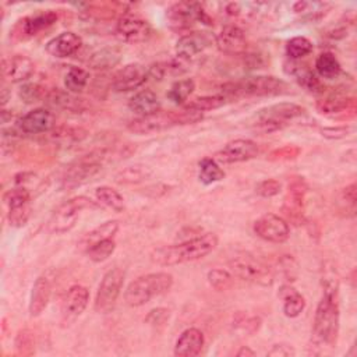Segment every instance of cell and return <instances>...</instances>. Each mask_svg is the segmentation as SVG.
Segmentation results:
<instances>
[{
  "label": "cell",
  "instance_id": "cell-1",
  "mask_svg": "<svg viewBox=\"0 0 357 357\" xmlns=\"http://www.w3.org/2000/svg\"><path fill=\"white\" fill-rule=\"evenodd\" d=\"M324 296L317 306L314 315L312 335L319 344L333 346L336 344L339 335V279L336 271L331 269L325 272L322 278Z\"/></svg>",
  "mask_w": 357,
  "mask_h": 357
},
{
  "label": "cell",
  "instance_id": "cell-2",
  "mask_svg": "<svg viewBox=\"0 0 357 357\" xmlns=\"http://www.w3.org/2000/svg\"><path fill=\"white\" fill-rule=\"evenodd\" d=\"M218 246V237L214 233H204L187 239L179 244L159 247L152 251L151 260L162 267L193 262L207 257Z\"/></svg>",
  "mask_w": 357,
  "mask_h": 357
},
{
  "label": "cell",
  "instance_id": "cell-3",
  "mask_svg": "<svg viewBox=\"0 0 357 357\" xmlns=\"http://www.w3.org/2000/svg\"><path fill=\"white\" fill-rule=\"evenodd\" d=\"M203 119L201 112L183 109L180 112H165L158 111L155 113L140 116L134 120H132L127 126V129L138 136L145 134H154L159 133L168 129H172L175 126H183V125H193Z\"/></svg>",
  "mask_w": 357,
  "mask_h": 357
},
{
  "label": "cell",
  "instance_id": "cell-4",
  "mask_svg": "<svg viewBox=\"0 0 357 357\" xmlns=\"http://www.w3.org/2000/svg\"><path fill=\"white\" fill-rule=\"evenodd\" d=\"M289 90L283 80L272 76L246 77L237 81L222 86V95L232 98H254V97H275L286 94Z\"/></svg>",
  "mask_w": 357,
  "mask_h": 357
},
{
  "label": "cell",
  "instance_id": "cell-5",
  "mask_svg": "<svg viewBox=\"0 0 357 357\" xmlns=\"http://www.w3.org/2000/svg\"><path fill=\"white\" fill-rule=\"evenodd\" d=\"M173 286V276L168 272L147 273L133 280L125 293V300L130 307H141L151 299L161 296Z\"/></svg>",
  "mask_w": 357,
  "mask_h": 357
},
{
  "label": "cell",
  "instance_id": "cell-6",
  "mask_svg": "<svg viewBox=\"0 0 357 357\" xmlns=\"http://www.w3.org/2000/svg\"><path fill=\"white\" fill-rule=\"evenodd\" d=\"M105 158H106V152L104 150H98L74 161L66 169L62 177V187L65 190H73L88 183L93 177H95L102 170Z\"/></svg>",
  "mask_w": 357,
  "mask_h": 357
},
{
  "label": "cell",
  "instance_id": "cell-7",
  "mask_svg": "<svg viewBox=\"0 0 357 357\" xmlns=\"http://www.w3.org/2000/svg\"><path fill=\"white\" fill-rule=\"evenodd\" d=\"M97 207V203L86 196L70 198L59 205V208L52 214L48 228L52 233H66L74 228L80 214L84 209H94Z\"/></svg>",
  "mask_w": 357,
  "mask_h": 357
},
{
  "label": "cell",
  "instance_id": "cell-8",
  "mask_svg": "<svg viewBox=\"0 0 357 357\" xmlns=\"http://www.w3.org/2000/svg\"><path fill=\"white\" fill-rule=\"evenodd\" d=\"M229 267L233 275L241 280L261 286H271L273 282V273L269 267L250 254L233 257Z\"/></svg>",
  "mask_w": 357,
  "mask_h": 357
},
{
  "label": "cell",
  "instance_id": "cell-9",
  "mask_svg": "<svg viewBox=\"0 0 357 357\" xmlns=\"http://www.w3.org/2000/svg\"><path fill=\"white\" fill-rule=\"evenodd\" d=\"M166 19L169 26L175 31H183L190 29L196 22H201L207 26H212V20L200 3L196 2H179L168 9Z\"/></svg>",
  "mask_w": 357,
  "mask_h": 357
},
{
  "label": "cell",
  "instance_id": "cell-10",
  "mask_svg": "<svg viewBox=\"0 0 357 357\" xmlns=\"http://www.w3.org/2000/svg\"><path fill=\"white\" fill-rule=\"evenodd\" d=\"M125 276L126 273L120 268H113L104 275L95 297V311L105 314L115 307L125 283Z\"/></svg>",
  "mask_w": 357,
  "mask_h": 357
},
{
  "label": "cell",
  "instance_id": "cell-11",
  "mask_svg": "<svg viewBox=\"0 0 357 357\" xmlns=\"http://www.w3.org/2000/svg\"><path fill=\"white\" fill-rule=\"evenodd\" d=\"M116 33L127 44H141L151 38L152 29L141 16L126 12L118 20Z\"/></svg>",
  "mask_w": 357,
  "mask_h": 357
},
{
  "label": "cell",
  "instance_id": "cell-12",
  "mask_svg": "<svg viewBox=\"0 0 357 357\" xmlns=\"http://www.w3.org/2000/svg\"><path fill=\"white\" fill-rule=\"evenodd\" d=\"M58 22V13L54 10H44L17 22L12 35L17 40H29L40 33L48 30Z\"/></svg>",
  "mask_w": 357,
  "mask_h": 357
},
{
  "label": "cell",
  "instance_id": "cell-13",
  "mask_svg": "<svg viewBox=\"0 0 357 357\" xmlns=\"http://www.w3.org/2000/svg\"><path fill=\"white\" fill-rule=\"evenodd\" d=\"M254 233L269 243H285L289 239L290 229L282 216L267 214L254 222Z\"/></svg>",
  "mask_w": 357,
  "mask_h": 357
},
{
  "label": "cell",
  "instance_id": "cell-14",
  "mask_svg": "<svg viewBox=\"0 0 357 357\" xmlns=\"http://www.w3.org/2000/svg\"><path fill=\"white\" fill-rule=\"evenodd\" d=\"M147 80L148 69L138 63H130L115 73L111 86L116 93H130L140 88Z\"/></svg>",
  "mask_w": 357,
  "mask_h": 357
},
{
  "label": "cell",
  "instance_id": "cell-15",
  "mask_svg": "<svg viewBox=\"0 0 357 357\" xmlns=\"http://www.w3.org/2000/svg\"><path fill=\"white\" fill-rule=\"evenodd\" d=\"M307 190L308 187L301 177H293V180L289 183L283 212L286 218L294 225H300V222L304 221L303 211H304V198H306Z\"/></svg>",
  "mask_w": 357,
  "mask_h": 357
},
{
  "label": "cell",
  "instance_id": "cell-16",
  "mask_svg": "<svg viewBox=\"0 0 357 357\" xmlns=\"http://www.w3.org/2000/svg\"><path fill=\"white\" fill-rule=\"evenodd\" d=\"M88 301L90 292L86 286H72L62 301V322L65 325H70L72 322H74L84 312Z\"/></svg>",
  "mask_w": 357,
  "mask_h": 357
},
{
  "label": "cell",
  "instance_id": "cell-17",
  "mask_svg": "<svg viewBox=\"0 0 357 357\" xmlns=\"http://www.w3.org/2000/svg\"><path fill=\"white\" fill-rule=\"evenodd\" d=\"M215 42L214 35L205 31H194L187 35H183L176 44V55L183 61H190L201 54H204L208 48H211Z\"/></svg>",
  "mask_w": 357,
  "mask_h": 357
},
{
  "label": "cell",
  "instance_id": "cell-18",
  "mask_svg": "<svg viewBox=\"0 0 357 357\" xmlns=\"http://www.w3.org/2000/svg\"><path fill=\"white\" fill-rule=\"evenodd\" d=\"M260 152L258 145L251 140H233L228 143L219 152H216V159L223 164H237L246 162L255 158Z\"/></svg>",
  "mask_w": 357,
  "mask_h": 357
},
{
  "label": "cell",
  "instance_id": "cell-19",
  "mask_svg": "<svg viewBox=\"0 0 357 357\" xmlns=\"http://www.w3.org/2000/svg\"><path fill=\"white\" fill-rule=\"evenodd\" d=\"M55 127V116L45 108L34 109L17 120V129L24 134H42Z\"/></svg>",
  "mask_w": 357,
  "mask_h": 357
},
{
  "label": "cell",
  "instance_id": "cell-20",
  "mask_svg": "<svg viewBox=\"0 0 357 357\" xmlns=\"http://www.w3.org/2000/svg\"><path fill=\"white\" fill-rule=\"evenodd\" d=\"M304 112L306 109L301 108L300 105H296L292 102H280V104H275L268 108L260 109L255 118L258 122H271L285 127L286 122L303 116Z\"/></svg>",
  "mask_w": 357,
  "mask_h": 357
},
{
  "label": "cell",
  "instance_id": "cell-21",
  "mask_svg": "<svg viewBox=\"0 0 357 357\" xmlns=\"http://www.w3.org/2000/svg\"><path fill=\"white\" fill-rule=\"evenodd\" d=\"M215 42L222 54L230 56L243 55L247 48L246 34L237 26H226L215 38Z\"/></svg>",
  "mask_w": 357,
  "mask_h": 357
},
{
  "label": "cell",
  "instance_id": "cell-22",
  "mask_svg": "<svg viewBox=\"0 0 357 357\" xmlns=\"http://www.w3.org/2000/svg\"><path fill=\"white\" fill-rule=\"evenodd\" d=\"M34 62L24 55H15L12 58H6L2 63L3 76L13 84L27 81L34 74Z\"/></svg>",
  "mask_w": 357,
  "mask_h": 357
},
{
  "label": "cell",
  "instance_id": "cell-23",
  "mask_svg": "<svg viewBox=\"0 0 357 357\" xmlns=\"http://www.w3.org/2000/svg\"><path fill=\"white\" fill-rule=\"evenodd\" d=\"M83 45V40L76 33H62L61 35L52 38L47 44V52L58 59L70 58L79 52Z\"/></svg>",
  "mask_w": 357,
  "mask_h": 357
},
{
  "label": "cell",
  "instance_id": "cell-24",
  "mask_svg": "<svg viewBox=\"0 0 357 357\" xmlns=\"http://www.w3.org/2000/svg\"><path fill=\"white\" fill-rule=\"evenodd\" d=\"M51 296H52V279L48 278L47 275H41L33 286L30 306H29L30 315L31 317L41 315L44 310L48 307Z\"/></svg>",
  "mask_w": 357,
  "mask_h": 357
},
{
  "label": "cell",
  "instance_id": "cell-25",
  "mask_svg": "<svg viewBox=\"0 0 357 357\" xmlns=\"http://www.w3.org/2000/svg\"><path fill=\"white\" fill-rule=\"evenodd\" d=\"M204 333L197 328H189L176 340L175 356L177 357H194L198 356L204 347Z\"/></svg>",
  "mask_w": 357,
  "mask_h": 357
},
{
  "label": "cell",
  "instance_id": "cell-26",
  "mask_svg": "<svg viewBox=\"0 0 357 357\" xmlns=\"http://www.w3.org/2000/svg\"><path fill=\"white\" fill-rule=\"evenodd\" d=\"M285 72L289 76H293L299 86L311 94H322L325 91L319 79H317V76L310 69H307V66L290 61L285 63Z\"/></svg>",
  "mask_w": 357,
  "mask_h": 357
},
{
  "label": "cell",
  "instance_id": "cell-27",
  "mask_svg": "<svg viewBox=\"0 0 357 357\" xmlns=\"http://www.w3.org/2000/svg\"><path fill=\"white\" fill-rule=\"evenodd\" d=\"M129 108L133 113L138 115L140 118L161 111V102L154 91L143 90L130 98Z\"/></svg>",
  "mask_w": 357,
  "mask_h": 357
},
{
  "label": "cell",
  "instance_id": "cell-28",
  "mask_svg": "<svg viewBox=\"0 0 357 357\" xmlns=\"http://www.w3.org/2000/svg\"><path fill=\"white\" fill-rule=\"evenodd\" d=\"M47 104L55 109H63L70 112H77L84 108V102L80 98H76L72 93L63 91L59 88L48 91V95L45 98Z\"/></svg>",
  "mask_w": 357,
  "mask_h": 357
},
{
  "label": "cell",
  "instance_id": "cell-29",
  "mask_svg": "<svg viewBox=\"0 0 357 357\" xmlns=\"http://www.w3.org/2000/svg\"><path fill=\"white\" fill-rule=\"evenodd\" d=\"M122 61V52L118 48H104L91 55L88 68L97 72H106L118 66Z\"/></svg>",
  "mask_w": 357,
  "mask_h": 357
},
{
  "label": "cell",
  "instance_id": "cell-30",
  "mask_svg": "<svg viewBox=\"0 0 357 357\" xmlns=\"http://www.w3.org/2000/svg\"><path fill=\"white\" fill-rule=\"evenodd\" d=\"M315 108L319 113H324V115H335V113H340V112H354L356 100L333 95V97H328V98L317 101Z\"/></svg>",
  "mask_w": 357,
  "mask_h": 357
},
{
  "label": "cell",
  "instance_id": "cell-31",
  "mask_svg": "<svg viewBox=\"0 0 357 357\" xmlns=\"http://www.w3.org/2000/svg\"><path fill=\"white\" fill-rule=\"evenodd\" d=\"M279 296L283 299V312L289 318L299 317L306 308L304 297L290 285L282 286Z\"/></svg>",
  "mask_w": 357,
  "mask_h": 357
},
{
  "label": "cell",
  "instance_id": "cell-32",
  "mask_svg": "<svg viewBox=\"0 0 357 357\" xmlns=\"http://www.w3.org/2000/svg\"><path fill=\"white\" fill-rule=\"evenodd\" d=\"M118 230H119L118 221H108V222L97 226L91 232L86 233L84 237L80 240V247L87 251L91 246H94L102 240L113 239V236L116 235Z\"/></svg>",
  "mask_w": 357,
  "mask_h": 357
},
{
  "label": "cell",
  "instance_id": "cell-33",
  "mask_svg": "<svg viewBox=\"0 0 357 357\" xmlns=\"http://www.w3.org/2000/svg\"><path fill=\"white\" fill-rule=\"evenodd\" d=\"M315 70H317L318 76L325 80H335L342 73L339 61L331 52H324L317 58Z\"/></svg>",
  "mask_w": 357,
  "mask_h": 357
},
{
  "label": "cell",
  "instance_id": "cell-34",
  "mask_svg": "<svg viewBox=\"0 0 357 357\" xmlns=\"http://www.w3.org/2000/svg\"><path fill=\"white\" fill-rule=\"evenodd\" d=\"M90 83V73L81 68H72L65 76V87L72 94H80Z\"/></svg>",
  "mask_w": 357,
  "mask_h": 357
},
{
  "label": "cell",
  "instance_id": "cell-35",
  "mask_svg": "<svg viewBox=\"0 0 357 357\" xmlns=\"http://www.w3.org/2000/svg\"><path fill=\"white\" fill-rule=\"evenodd\" d=\"M225 179V172L214 158H204L200 162V180L204 184H214Z\"/></svg>",
  "mask_w": 357,
  "mask_h": 357
},
{
  "label": "cell",
  "instance_id": "cell-36",
  "mask_svg": "<svg viewBox=\"0 0 357 357\" xmlns=\"http://www.w3.org/2000/svg\"><path fill=\"white\" fill-rule=\"evenodd\" d=\"M95 197L97 200L104 204L105 207L113 209L115 212H122L125 208V200L120 196L119 191L113 190L112 187L108 186H101L95 190Z\"/></svg>",
  "mask_w": 357,
  "mask_h": 357
},
{
  "label": "cell",
  "instance_id": "cell-37",
  "mask_svg": "<svg viewBox=\"0 0 357 357\" xmlns=\"http://www.w3.org/2000/svg\"><path fill=\"white\" fill-rule=\"evenodd\" d=\"M228 98L221 95H207V97H198L193 101H190L184 109H190V111H196V112H208V111H214V109H219L226 104Z\"/></svg>",
  "mask_w": 357,
  "mask_h": 357
},
{
  "label": "cell",
  "instance_id": "cell-38",
  "mask_svg": "<svg viewBox=\"0 0 357 357\" xmlns=\"http://www.w3.org/2000/svg\"><path fill=\"white\" fill-rule=\"evenodd\" d=\"M194 90H196L194 80L193 79H183V80L176 81L170 87V90L168 93V98L173 104L182 105V104H184L189 100V97L194 93Z\"/></svg>",
  "mask_w": 357,
  "mask_h": 357
},
{
  "label": "cell",
  "instance_id": "cell-39",
  "mask_svg": "<svg viewBox=\"0 0 357 357\" xmlns=\"http://www.w3.org/2000/svg\"><path fill=\"white\" fill-rule=\"evenodd\" d=\"M312 52V42L306 37H294L286 44V54L290 61H299Z\"/></svg>",
  "mask_w": 357,
  "mask_h": 357
},
{
  "label": "cell",
  "instance_id": "cell-40",
  "mask_svg": "<svg viewBox=\"0 0 357 357\" xmlns=\"http://www.w3.org/2000/svg\"><path fill=\"white\" fill-rule=\"evenodd\" d=\"M115 248H116L115 240L113 239H106V240H102V241L91 246L87 250V255L94 262H104L115 253Z\"/></svg>",
  "mask_w": 357,
  "mask_h": 357
},
{
  "label": "cell",
  "instance_id": "cell-41",
  "mask_svg": "<svg viewBox=\"0 0 357 357\" xmlns=\"http://www.w3.org/2000/svg\"><path fill=\"white\" fill-rule=\"evenodd\" d=\"M19 95L26 104H37L40 101H45L48 91L37 83H30V84H24L20 88Z\"/></svg>",
  "mask_w": 357,
  "mask_h": 357
},
{
  "label": "cell",
  "instance_id": "cell-42",
  "mask_svg": "<svg viewBox=\"0 0 357 357\" xmlns=\"http://www.w3.org/2000/svg\"><path fill=\"white\" fill-rule=\"evenodd\" d=\"M207 278L209 285L219 292L229 290L233 286V275L225 269H211Z\"/></svg>",
  "mask_w": 357,
  "mask_h": 357
},
{
  "label": "cell",
  "instance_id": "cell-43",
  "mask_svg": "<svg viewBox=\"0 0 357 357\" xmlns=\"http://www.w3.org/2000/svg\"><path fill=\"white\" fill-rule=\"evenodd\" d=\"M3 201L9 209L29 205L31 203V193L26 187H16L3 196Z\"/></svg>",
  "mask_w": 357,
  "mask_h": 357
},
{
  "label": "cell",
  "instance_id": "cell-44",
  "mask_svg": "<svg viewBox=\"0 0 357 357\" xmlns=\"http://www.w3.org/2000/svg\"><path fill=\"white\" fill-rule=\"evenodd\" d=\"M148 176H150V170L147 166H140V165L129 166V168L123 169L116 176V182H119V183H140Z\"/></svg>",
  "mask_w": 357,
  "mask_h": 357
},
{
  "label": "cell",
  "instance_id": "cell-45",
  "mask_svg": "<svg viewBox=\"0 0 357 357\" xmlns=\"http://www.w3.org/2000/svg\"><path fill=\"white\" fill-rule=\"evenodd\" d=\"M31 216V205H23L9 209V222L13 228H23Z\"/></svg>",
  "mask_w": 357,
  "mask_h": 357
},
{
  "label": "cell",
  "instance_id": "cell-46",
  "mask_svg": "<svg viewBox=\"0 0 357 357\" xmlns=\"http://www.w3.org/2000/svg\"><path fill=\"white\" fill-rule=\"evenodd\" d=\"M86 132L83 129H74V127H61L54 132V138L61 140L63 143H74L80 141L86 137Z\"/></svg>",
  "mask_w": 357,
  "mask_h": 357
},
{
  "label": "cell",
  "instance_id": "cell-47",
  "mask_svg": "<svg viewBox=\"0 0 357 357\" xmlns=\"http://www.w3.org/2000/svg\"><path fill=\"white\" fill-rule=\"evenodd\" d=\"M16 349L19 354L29 356L34 351V335L30 329H23L16 338Z\"/></svg>",
  "mask_w": 357,
  "mask_h": 357
},
{
  "label": "cell",
  "instance_id": "cell-48",
  "mask_svg": "<svg viewBox=\"0 0 357 357\" xmlns=\"http://www.w3.org/2000/svg\"><path fill=\"white\" fill-rule=\"evenodd\" d=\"M169 317H170V311L168 308L159 307V308H155V310L150 311V314L145 318V322L158 329V328H162L168 324Z\"/></svg>",
  "mask_w": 357,
  "mask_h": 357
},
{
  "label": "cell",
  "instance_id": "cell-49",
  "mask_svg": "<svg viewBox=\"0 0 357 357\" xmlns=\"http://www.w3.org/2000/svg\"><path fill=\"white\" fill-rule=\"evenodd\" d=\"M280 189H282V186H280V183H279L278 180H275V179H267V180L261 182V183L257 186L255 191H257L258 196H261V197H264V198H271V197L278 196V194L280 193Z\"/></svg>",
  "mask_w": 357,
  "mask_h": 357
},
{
  "label": "cell",
  "instance_id": "cell-50",
  "mask_svg": "<svg viewBox=\"0 0 357 357\" xmlns=\"http://www.w3.org/2000/svg\"><path fill=\"white\" fill-rule=\"evenodd\" d=\"M300 154V148L294 147V145H286L282 148H278L275 151H272L268 155L269 161H290L297 158Z\"/></svg>",
  "mask_w": 357,
  "mask_h": 357
},
{
  "label": "cell",
  "instance_id": "cell-51",
  "mask_svg": "<svg viewBox=\"0 0 357 357\" xmlns=\"http://www.w3.org/2000/svg\"><path fill=\"white\" fill-rule=\"evenodd\" d=\"M350 129L346 127V126H338V127H326V129H322V136L325 138H329V140H339V138H344L347 134H349Z\"/></svg>",
  "mask_w": 357,
  "mask_h": 357
},
{
  "label": "cell",
  "instance_id": "cell-52",
  "mask_svg": "<svg viewBox=\"0 0 357 357\" xmlns=\"http://www.w3.org/2000/svg\"><path fill=\"white\" fill-rule=\"evenodd\" d=\"M294 354H296L294 349L287 344H275L268 351V356H279V357H287V356H294Z\"/></svg>",
  "mask_w": 357,
  "mask_h": 357
},
{
  "label": "cell",
  "instance_id": "cell-53",
  "mask_svg": "<svg viewBox=\"0 0 357 357\" xmlns=\"http://www.w3.org/2000/svg\"><path fill=\"white\" fill-rule=\"evenodd\" d=\"M343 198L349 203V204H351V205H354L356 204V200H357V184L356 183H351V184H349V186H346L344 189H343Z\"/></svg>",
  "mask_w": 357,
  "mask_h": 357
},
{
  "label": "cell",
  "instance_id": "cell-54",
  "mask_svg": "<svg viewBox=\"0 0 357 357\" xmlns=\"http://www.w3.org/2000/svg\"><path fill=\"white\" fill-rule=\"evenodd\" d=\"M35 175L34 173H29V172H23V173H19L16 175L15 177V183L19 186V187H23V184L29 183L31 180V177H34Z\"/></svg>",
  "mask_w": 357,
  "mask_h": 357
},
{
  "label": "cell",
  "instance_id": "cell-55",
  "mask_svg": "<svg viewBox=\"0 0 357 357\" xmlns=\"http://www.w3.org/2000/svg\"><path fill=\"white\" fill-rule=\"evenodd\" d=\"M237 357H253L255 356V351L251 350L248 346H241L240 350L236 353Z\"/></svg>",
  "mask_w": 357,
  "mask_h": 357
},
{
  "label": "cell",
  "instance_id": "cell-56",
  "mask_svg": "<svg viewBox=\"0 0 357 357\" xmlns=\"http://www.w3.org/2000/svg\"><path fill=\"white\" fill-rule=\"evenodd\" d=\"M10 97H12V91L9 90V87L8 86H2V106L5 108L6 106V104L9 102V100H10Z\"/></svg>",
  "mask_w": 357,
  "mask_h": 357
},
{
  "label": "cell",
  "instance_id": "cell-57",
  "mask_svg": "<svg viewBox=\"0 0 357 357\" xmlns=\"http://www.w3.org/2000/svg\"><path fill=\"white\" fill-rule=\"evenodd\" d=\"M226 13H228L229 16H237V15L240 13V5H237V3H230V5H228Z\"/></svg>",
  "mask_w": 357,
  "mask_h": 357
},
{
  "label": "cell",
  "instance_id": "cell-58",
  "mask_svg": "<svg viewBox=\"0 0 357 357\" xmlns=\"http://www.w3.org/2000/svg\"><path fill=\"white\" fill-rule=\"evenodd\" d=\"M12 118H13V113L10 111H6V109L2 111V123H9V120H12Z\"/></svg>",
  "mask_w": 357,
  "mask_h": 357
}]
</instances>
